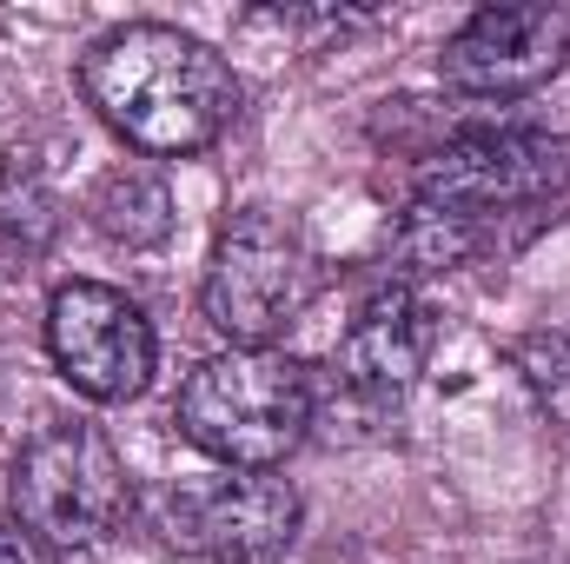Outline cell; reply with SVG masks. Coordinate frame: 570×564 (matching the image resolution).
I'll list each match as a JSON object with an SVG mask.
<instances>
[{"instance_id": "6da1fadb", "label": "cell", "mask_w": 570, "mask_h": 564, "mask_svg": "<svg viewBox=\"0 0 570 564\" xmlns=\"http://www.w3.org/2000/svg\"><path fill=\"white\" fill-rule=\"evenodd\" d=\"M80 94L146 159L206 153L239 120V74L219 60V47L166 20H127L100 33L80 60Z\"/></svg>"}, {"instance_id": "7a4b0ae2", "label": "cell", "mask_w": 570, "mask_h": 564, "mask_svg": "<svg viewBox=\"0 0 570 564\" xmlns=\"http://www.w3.org/2000/svg\"><path fill=\"white\" fill-rule=\"evenodd\" d=\"M318 386L312 372L273 346H226L179 386L173 425L193 451L226 471H279L312 438Z\"/></svg>"}, {"instance_id": "3957f363", "label": "cell", "mask_w": 570, "mask_h": 564, "mask_svg": "<svg viewBox=\"0 0 570 564\" xmlns=\"http://www.w3.org/2000/svg\"><path fill=\"white\" fill-rule=\"evenodd\" d=\"M134 518V471L114 451V438L100 425L60 419L33 431L13 458V525L53 552V558H80L100 552L120 525Z\"/></svg>"}, {"instance_id": "277c9868", "label": "cell", "mask_w": 570, "mask_h": 564, "mask_svg": "<svg viewBox=\"0 0 570 564\" xmlns=\"http://www.w3.org/2000/svg\"><path fill=\"white\" fill-rule=\"evenodd\" d=\"M312 299H318V260L285 213L246 206L219 226L199 280V312L226 346H273L305 319Z\"/></svg>"}, {"instance_id": "5b68a950", "label": "cell", "mask_w": 570, "mask_h": 564, "mask_svg": "<svg viewBox=\"0 0 570 564\" xmlns=\"http://www.w3.org/2000/svg\"><path fill=\"white\" fill-rule=\"evenodd\" d=\"M140 518L166 552L213 564H273L292 552L305 505L279 471H226V478H186L153 492Z\"/></svg>"}, {"instance_id": "8992f818", "label": "cell", "mask_w": 570, "mask_h": 564, "mask_svg": "<svg viewBox=\"0 0 570 564\" xmlns=\"http://www.w3.org/2000/svg\"><path fill=\"white\" fill-rule=\"evenodd\" d=\"M570 186V140L564 134H524V127H478L431 146L412 173V206H438L458 220H504L551 206Z\"/></svg>"}, {"instance_id": "52a82bcc", "label": "cell", "mask_w": 570, "mask_h": 564, "mask_svg": "<svg viewBox=\"0 0 570 564\" xmlns=\"http://www.w3.org/2000/svg\"><path fill=\"white\" fill-rule=\"evenodd\" d=\"M47 359L80 399L127 406L153 386L159 339H153V319L140 312V299H127L120 285L67 280L47 299Z\"/></svg>"}, {"instance_id": "ba28073f", "label": "cell", "mask_w": 570, "mask_h": 564, "mask_svg": "<svg viewBox=\"0 0 570 564\" xmlns=\"http://www.w3.org/2000/svg\"><path fill=\"white\" fill-rule=\"evenodd\" d=\"M570 60V7H478L444 47V87L471 100H518L538 94Z\"/></svg>"}, {"instance_id": "9c48e42d", "label": "cell", "mask_w": 570, "mask_h": 564, "mask_svg": "<svg viewBox=\"0 0 570 564\" xmlns=\"http://www.w3.org/2000/svg\"><path fill=\"white\" fill-rule=\"evenodd\" d=\"M438 346V319L412 285H385L358 305V319L345 325L338 352H332V379L345 399L385 412L392 399H405L419 386V372L431 366Z\"/></svg>"}, {"instance_id": "30bf717a", "label": "cell", "mask_w": 570, "mask_h": 564, "mask_svg": "<svg viewBox=\"0 0 570 564\" xmlns=\"http://www.w3.org/2000/svg\"><path fill=\"white\" fill-rule=\"evenodd\" d=\"M87 220H94L114 246L140 253V246H159V240L173 233V193H166V179H159L153 166H114V173L94 179Z\"/></svg>"}, {"instance_id": "8fae6325", "label": "cell", "mask_w": 570, "mask_h": 564, "mask_svg": "<svg viewBox=\"0 0 570 564\" xmlns=\"http://www.w3.org/2000/svg\"><path fill=\"white\" fill-rule=\"evenodd\" d=\"M53 233H60V193H53L47 166H40L27 146L0 153V240H13V246H47Z\"/></svg>"}, {"instance_id": "7c38bea8", "label": "cell", "mask_w": 570, "mask_h": 564, "mask_svg": "<svg viewBox=\"0 0 570 564\" xmlns=\"http://www.w3.org/2000/svg\"><path fill=\"white\" fill-rule=\"evenodd\" d=\"M484 220H458V213H438V206H412L392 233V260L405 273H451L464 266L478 246H484Z\"/></svg>"}, {"instance_id": "4fadbf2b", "label": "cell", "mask_w": 570, "mask_h": 564, "mask_svg": "<svg viewBox=\"0 0 570 564\" xmlns=\"http://www.w3.org/2000/svg\"><path fill=\"white\" fill-rule=\"evenodd\" d=\"M0 564H33L27 532H20V525H7V518H0Z\"/></svg>"}]
</instances>
